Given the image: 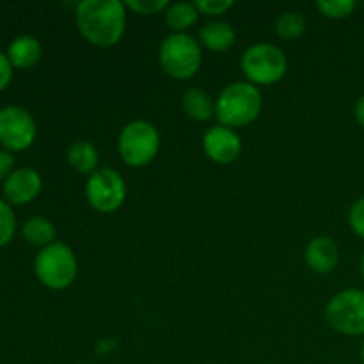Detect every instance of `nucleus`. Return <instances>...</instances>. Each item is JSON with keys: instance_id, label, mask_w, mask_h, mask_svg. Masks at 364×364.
Returning a JSON list of instances; mask_svg holds the SVG:
<instances>
[{"instance_id": "aec40b11", "label": "nucleus", "mask_w": 364, "mask_h": 364, "mask_svg": "<svg viewBox=\"0 0 364 364\" xmlns=\"http://www.w3.org/2000/svg\"><path fill=\"white\" fill-rule=\"evenodd\" d=\"M316 7H318V11L323 16L340 20V18L350 16L355 11V7H358V4L354 0H318Z\"/></svg>"}, {"instance_id": "0eeeda50", "label": "nucleus", "mask_w": 364, "mask_h": 364, "mask_svg": "<svg viewBox=\"0 0 364 364\" xmlns=\"http://www.w3.org/2000/svg\"><path fill=\"white\" fill-rule=\"evenodd\" d=\"M326 320L336 333L364 336V290L350 288L334 295L326 308Z\"/></svg>"}, {"instance_id": "39448f33", "label": "nucleus", "mask_w": 364, "mask_h": 364, "mask_svg": "<svg viewBox=\"0 0 364 364\" xmlns=\"http://www.w3.org/2000/svg\"><path fill=\"white\" fill-rule=\"evenodd\" d=\"M160 149V134L149 121L135 119L124 124L117 139V151L127 166H148Z\"/></svg>"}, {"instance_id": "393cba45", "label": "nucleus", "mask_w": 364, "mask_h": 364, "mask_svg": "<svg viewBox=\"0 0 364 364\" xmlns=\"http://www.w3.org/2000/svg\"><path fill=\"white\" fill-rule=\"evenodd\" d=\"M11 78H13V66H11L6 53L0 52V91H4L9 85Z\"/></svg>"}, {"instance_id": "423d86ee", "label": "nucleus", "mask_w": 364, "mask_h": 364, "mask_svg": "<svg viewBox=\"0 0 364 364\" xmlns=\"http://www.w3.org/2000/svg\"><path fill=\"white\" fill-rule=\"evenodd\" d=\"M242 71L247 82L258 85L277 84L287 75L288 60L283 50L270 43H256L242 55Z\"/></svg>"}, {"instance_id": "f3484780", "label": "nucleus", "mask_w": 364, "mask_h": 364, "mask_svg": "<svg viewBox=\"0 0 364 364\" xmlns=\"http://www.w3.org/2000/svg\"><path fill=\"white\" fill-rule=\"evenodd\" d=\"M21 235L25 240L31 245H38V247H46V245L53 244L55 240V226L50 223L48 219L43 217H32L21 228Z\"/></svg>"}, {"instance_id": "6e6552de", "label": "nucleus", "mask_w": 364, "mask_h": 364, "mask_svg": "<svg viewBox=\"0 0 364 364\" xmlns=\"http://www.w3.org/2000/svg\"><path fill=\"white\" fill-rule=\"evenodd\" d=\"M85 198L100 213H114L127 199V183L117 171L103 167L92 173L85 183Z\"/></svg>"}, {"instance_id": "f8f14e48", "label": "nucleus", "mask_w": 364, "mask_h": 364, "mask_svg": "<svg viewBox=\"0 0 364 364\" xmlns=\"http://www.w3.org/2000/svg\"><path fill=\"white\" fill-rule=\"evenodd\" d=\"M306 263L316 274H331L340 263V249L329 237H315L306 245Z\"/></svg>"}, {"instance_id": "20e7f679", "label": "nucleus", "mask_w": 364, "mask_h": 364, "mask_svg": "<svg viewBox=\"0 0 364 364\" xmlns=\"http://www.w3.org/2000/svg\"><path fill=\"white\" fill-rule=\"evenodd\" d=\"M160 66L169 77L187 80L199 71L203 63L201 45L187 32H173L160 45Z\"/></svg>"}, {"instance_id": "412c9836", "label": "nucleus", "mask_w": 364, "mask_h": 364, "mask_svg": "<svg viewBox=\"0 0 364 364\" xmlns=\"http://www.w3.org/2000/svg\"><path fill=\"white\" fill-rule=\"evenodd\" d=\"M16 231V217L4 199H0V247L9 244Z\"/></svg>"}, {"instance_id": "f257e3e1", "label": "nucleus", "mask_w": 364, "mask_h": 364, "mask_svg": "<svg viewBox=\"0 0 364 364\" xmlns=\"http://www.w3.org/2000/svg\"><path fill=\"white\" fill-rule=\"evenodd\" d=\"M75 14L80 34L102 48L119 43L127 28V6L121 0H82Z\"/></svg>"}, {"instance_id": "5701e85b", "label": "nucleus", "mask_w": 364, "mask_h": 364, "mask_svg": "<svg viewBox=\"0 0 364 364\" xmlns=\"http://www.w3.org/2000/svg\"><path fill=\"white\" fill-rule=\"evenodd\" d=\"M194 6L198 7L199 14L220 16V14L228 13V11L235 6V2L233 0H196Z\"/></svg>"}, {"instance_id": "dca6fc26", "label": "nucleus", "mask_w": 364, "mask_h": 364, "mask_svg": "<svg viewBox=\"0 0 364 364\" xmlns=\"http://www.w3.org/2000/svg\"><path fill=\"white\" fill-rule=\"evenodd\" d=\"M181 105L188 117L196 121H208L215 116V103L212 102L210 95L199 87H191L185 91L181 98Z\"/></svg>"}, {"instance_id": "9b49d317", "label": "nucleus", "mask_w": 364, "mask_h": 364, "mask_svg": "<svg viewBox=\"0 0 364 364\" xmlns=\"http://www.w3.org/2000/svg\"><path fill=\"white\" fill-rule=\"evenodd\" d=\"M41 176L32 167L14 169L4 181V196L11 205H27L41 192Z\"/></svg>"}, {"instance_id": "a878e982", "label": "nucleus", "mask_w": 364, "mask_h": 364, "mask_svg": "<svg viewBox=\"0 0 364 364\" xmlns=\"http://www.w3.org/2000/svg\"><path fill=\"white\" fill-rule=\"evenodd\" d=\"M14 167V156L9 151H0V180H7Z\"/></svg>"}, {"instance_id": "f03ea898", "label": "nucleus", "mask_w": 364, "mask_h": 364, "mask_svg": "<svg viewBox=\"0 0 364 364\" xmlns=\"http://www.w3.org/2000/svg\"><path fill=\"white\" fill-rule=\"evenodd\" d=\"M263 107L262 91L251 82H233L215 100V117L228 128H242L258 119Z\"/></svg>"}, {"instance_id": "bb28decb", "label": "nucleus", "mask_w": 364, "mask_h": 364, "mask_svg": "<svg viewBox=\"0 0 364 364\" xmlns=\"http://www.w3.org/2000/svg\"><path fill=\"white\" fill-rule=\"evenodd\" d=\"M354 117H355V121H358L359 127H361L363 130H364V95L358 100V102H355Z\"/></svg>"}, {"instance_id": "a211bd4d", "label": "nucleus", "mask_w": 364, "mask_h": 364, "mask_svg": "<svg viewBox=\"0 0 364 364\" xmlns=\"http://www.w3.org/2000/svg\"><path fill=\"white\" fill-rule=\"evenodd\" d=\"M199 11L194 2L171 4L166 9V23L174 32H185L198 21Z\"/></svg>"}, {"instance_id": "ddd939ff", "label": "nucleus", "mask_w": 364, "mask_h": 364, "mask_svg": "<svg viewBox=\"0 0 364 364\" xmlns=\"http://www.w3.org/2000/svg\"><path fill=\"white\" fill-rule=\"evenodd\" d=\"M237 32L226 21H210L199 31V41L210 52H226L235 45Z\"/></svg>"}, {"instance_id": "b1692460", "label": "nucleus", "mask_w": 364, "mask_h": 364, "mask_svg": "<svg viewBox=\"0 0 364 364\" xmlns=\"http://www.w3.org/2000/svg\"><path fill=\"white\" fill-rule=\"evenodd\" d=\"M348 224L358 237L364 238V198H359L348 212Z\"/></svg>"}, {"instance_id": "4468645a", "label": "nucleus", "mask_w": 364, "mask_h": 364, "mask_svg": "<svg viewBox=\"0 0 364 364\" xmlns=\"http://www.w3.org/2000/svg\"><path fill=\"white\" fill-rule=\"evenodd\" d=\"M7 59L13 68H21V70L32 68L41 59V45L32 36H18L7 48Z\"/></svg>"}, {"instance_id": "9d476101", "label": "nucleus", "mask_w": 364, "mask_h": 364, "mask_svg": "<svg viewBox=\"0 0 364 364\" xmlns=\"http://www.w3.org/2000/svg\"><path fill=\"white\" fill-rule=\"evenodd\" d=\"M203 149L213 162L231 164L240 156L242 139L233 128L215 124L203 135Z\"/></svg>"}, {"instance_id": "cd10ccee", "label": "nucleus", "mask_w": 364, "mask_h": 364, "mask_svg": "<svg viewBox=\"0 0 364 364\" xmlns=\"http://www.w3.org/2000/svg\"><path fill=\"white\" fill-rule=\"evenodd\" d=\"M359 267H361V274H363V277H364V252H363V256H361V262H359Z\"/></svg>"}, {"instance_id": "2eb2a0df", "label": "nucleus", "mask_w": 364, "mask_h": 364, "mask_svg": "<svg viewBox=\"0 0 364 364\" xmlns=\"http://www.w3.org/2000/svg\"><path fill=\"white\" fill-rule=\"evenodd\" d=\"M66 160L73 171L78 174H89L98 171L100 153L95 148V144L89 141H77L70 146L66 153Z\"/></svg>"}, {"instance_id": "6ab92c4d", "label": "nucleus", "mask_w": 364, "mask_h": 364, "mask_svg": "<svg viewBox=\"0 0 364 364\" xmlns=\"http://www.w3.org/2000/svg\"><path fill=\"white\" fill-rule=\"evenodd\" d=\"M276 32L279 38L299 39L306 32V18L299 11H284L276 20Z\"/></svg>"}, {"instance_id": "7ed1b4c3", "label": "nucleus", "mask_w": 364, "mask_h": 364, "mask_svg": "<svg viewBox=\"0 0 364 364\" xmlns=\"http://www.w3.org/2000/svg\"><path fill=\"white\" fill-rule=\"evenodd\" d=\"M34 272L43 287L50 290H66L77 279V256L70 245L53 242L38 252L34 259Z\"/></svg>"}, {"instance_id": "4be33fe9", "label": "nucleus", "mask_w": 364, "mask_h": 364, "mask_svg": "<svg viewBox=\"0 0 364 364\" xmlns=\"http://www.w3.org/2000/svg\"><path fill=\"white\" fill-rule=\"evenodd\" d=\"M124 6H127V9H132L137 14L151 16V14H159L166 11L171 4L167 0H127Z\"/></svg>"}, {"instance_id": "c85d7f7f", "label": "nucleus", "mask_w": 364, "mask_h": 364, "mask_svg": "<svg viewBox=\"0 0 364 364\" xmlns=\"http://www.w3.org/2000/svg\"><path fill=\"white\" fill-rule=\"evenodd\" d=\"M359 355H361V363L364 364V341H363V345H361V352H359Z\"/></svg>"}, {"instance_id": "1a4fd4ad", "label": "nucleus", "mask_w": 364, "mask_h": 364, "mask_svg": "<svg viewBox=\"0 0 364 364\" xmlns=\"http://www.w3.org/2000/svg\"><path fill=\"white\" fill-rule=\"evenodd\" d=\"M36 121L21 107H4L0 109V144L7 151H23L36 141Z\"/></svg>"}]
</instances>
